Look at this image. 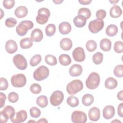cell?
<instances>
[{"instance_id": "cell-10", "label": "cell", "mask_w": 123, "mask_h": 123, "mask_svg": "<svg viewBox=\"0 0 123 123\" xmlns=\"http://www.w3.org/2000/svg\"><path fill=\"white\" fill-rule=\"evenodd\" d=\"M64 99L63 93L60 90L54 91L50 97V102L54 106H59Z\"/></svg>"}, {"instance_id": "cell-32", "label": "cell", "mask_w": 123, "mask_h": 123, "mask_svg": "<svg viewBox=\"0 0 123 123\" xmlns=\"http://www.w3.org/2000/svg\"><path fill=\"white\" fill-rule=\"evenodd\" d=\"M45 61L47 64L50 66H54L57 63L56 57L51 54L47 55L45 57Z\"/></svg>"}, {"instance_id": "cell-41", "label": "cell", "mask_w": 123, "mask_h": 123, "mask_svg": "<svg viewBox=\"0 0 123 123\" xmlns=\"http://www.w3.org/2000/svg\"><path fill=\"white\" fill-rule=\"evenodd\" d=\"M114 50L118 53H121L123 52V44L121 41H117L114 44Z\"/></svg>"}, {"instance_id": "cell-53", "label": "cell", "mask_w": 123, "mask_h": 123, "mask_svg": "<svg viewBox=\"0 0 123 123\" xmlns=\"http://www.w3.org/2000/svg\"><path fill=\"white\" fill-rule=\"evenodd\" d=\"M109 1H110L111 3L113 4H114L117 3L119 1H118V0H117V1H115V0H111H111H110Z\"/></svg>"}, {"instance_id": "cell-25", "label": "cell", "mask_w": 123, "mask_h": 123, "mask_svg": "<svg viewBox=\"0 0 123 123\" xmlns=\"http://www.w3.org/2000/svg\"><path fill=\"white\" fill-rule=\"evenodd\" d=\"M73 22L76 27L81 28L86 25V20L82 16L77 15L74 18Z\"/></svg>"}, {"instance_id": "cell-23", "label": "cell", "mask_w": 123, "mask_h": 123, "mask_svg": "<svg viewBox=\"0 0 123 123\" xmlns=\"http://www.w3.org/2000/svg\"><path fill=\"white\" fill-rule=\"evenodd\" d=\"M118 85V82L116 79L110 77L107 78L105 81L104 85L106 88L109 89H115Z\"/></svg>"}, {"instance_id": "cell-29", "label": "cell", "mask_w": 123, "mask_h": 123, "mask_svg": "<svg viewBox=\"0 0 123 123\" xmlns=\"http://www.w3.org/2000/svg\"><path fill=\"white\" fill-rule=\"evenodd\" d=\"M118 31L117 26L114 24H111L107 27L106 33L109 37H114L117 34Z\"/></svg>"}, {"instance_id": "cell-17", "label": "cell", "mask_w": 123, "mask_h": 123, "mask_svg": "<svg viewBox=\"0 0 123 123\" xmlns=\"http://www.w3.org/2000/svg\"><path fill=\"white\" fill-rule=\"evenodd\" d=\"M82 67L80 64H74L70 68L69 73L71 76L75 77L80 75L82 74Z\"/></svg>"}, {"instance_id": "cell-12", "label": "cell", "mask_w": 123, "mask_h": 123, "mask_svg": "<svg viewBox=\"0 0 123 123\" xmlns=\"http://www.w3.org/2000/svg\"><path fill=\"white\" fill-rule=\"evenodd\" d=\"M74 60L77 62H83L86 58L84 49L82 47H77L74 49L72 52Z\"/></svg>"}, {"instance_id": "cell-50", "label": "cell", "mask_w": 123, "mask_h": 123, "mask_svg": "<svg viewBox=\"0 0 123 123\" xmlns=\"http://www.w3.org/2000/svg\"><path fill=\"white\" fill-rule=\"evenodd\" d=\"M117 98L119 100L121 101L123 100V90H121L120 92H119L117 95Z\"/></svg>"}, {"instance_id": "cell-2", "label": "cell", "mask_w": 123, "mask_h": 123, "mask_svg": "<svg viewBox=\"0 0 123 123\" xmlns=\"http://www.w3.org/2000/svg\"><path fill=\"white\" fill-rule=\"evenodd\" d=\"M100 78L99 75L96 72L91 73L86 81V85L87 88L95 89L97 88L100 83Z\"/></svg>"}, {"instance_id": "cell-37", "label": "cell", "mask_w": 123, "mask_h": 123, "mask_svg": "<svg viewBox=\"0 0 123 123\" xmlns=\"http://www.w3.org/2000/svg\"><path fill=\"white\" fill-rule=\"evenodd\" d=\"M86 49L89 52H92L97 49V45L96 42L93 40H89L87 41L86 44Z\"/></svg>"}, {"instance_id": "cell-40", "label": "cell", "mask_w": 123, "mask_h": 123, "mask_svg": "<svg viewBox=\"0 0 123 123\" xmlns=\"http://www.w3.org/2000/svg\"><path fill=\"white\" fill-rule=\"evenodd\" d=\"M30 90L33 94H38L41 91V86L37 83H33L30 87Z\"/></svg>"}, {"instance_id": "cell-42", "label": "cell", "mask_w": 123, "mask_h": 123, "mask_svg": "<svg viewBox=\"0 0 123 123\" xmlns=\"http://www.w3.org/2000/svg\"><path fill=\"white\" fill-rule=\"evenodd\" d=\"M17 20L12 17H9L5 20V25L9 27L12 28L14 27L17 24Z\"/></svg>"}, {"instance_id": "cell-35", "label": "cell", "mask_w": 123, "mask_h": 123, "mask_svg": "<svg viewBox=\"0 0 123 123\" xmlns=\"http://www.w3.org/2000/svg\"><path fill=\"white\" fill-rule=\"evenodd\" d=\"M103 59V55L101 52H97L94 54L92 57L93 62L97 65L102 63Z\"/></svg>"}, {"instance_id": "cell-55", "label": "cell", "mask_w": 123, "mask_h": 123, "mask_svg": "<svg viewBox=\"0 0 123 123\" xmlns=\"http://www.w3.org/2000/svg\"><path fill=\"white\" fill-rule=\"evenodd\" d=\"M29 122H34V123H35V122H36L35 121H32V120H31V121H28V123H29Z\"/></svg>"}, {"instance_id": "cell-28", "label": "cell", "mask_w": 123, "mask_h": 123, "mask_svg": "<svg viewBox=\"0 0 123 123\" xmlns=\"http://www.w3.org/2000/svg\"><path fill=\"white\" fill-rule=\"evenodd\" d=\"M94 100V97L90 94H86L84 95L82 98V104L85 106H90L93 103Z\"/></svg>"}, {"instance_id": "cell-24", "label": "cell", "mask_w": 123, "mask_h": 123, "mask_svg": "<svg viewBox=\"0 0 123 123\" xmlns=\"http://www.w3.org/2000/svg\"><path fill=\"white\" fill-rule=\"evenodd\" d=\"M99 47L103 51H109L111 49V40L108 38H103L100 41Z\"/></svg>"}, {"instance_id": "cell-22", "label": "cell", "mask_w": 123, "mask_h": 123, "mask_svg": "<svg viewBox=\"0 0 123 123\" xmlns=\"http://www.w3.org/2000/svg\"><path fill=\"white\" fill-rule=\"evenodd\" d=\"M123 12L121 7L117 5H113L110 10V15L113 18L119 17L122 14Z\"/></svg>"}, {"instance_id": "cell-3", "label": "cell", "mask_w": 123, "mask_h": 123, "mask_svg": "<svg viewBox=\"0 0 123 123\" xmlns=\"http://www.w3.org/2000/svg\"><path fill=\"white\" fill-rule=\"evenodd\" d=\"M34 24L30 20H24L21 21L16 27V33L20 36L25 35L28 30L33 28Z\"/></svg>"}, {"instance_id": "cell-36", "label": "cell", "mask_w": 123, "mask_h": 123, "mask_svg": "<svg viewBox=\"0 0 123 123\" xmlns=\"http://www.w3.org/2000/svg\"><path fill=\"white\" fill-rule=\"evenodd\" d=\"M41 56L40 54L34 55L30 60V64L31 66L34 67L38 65L41 61Z\"/></svg>"}, {"instance_id": "cell-8", "label": "cell", "mask_w": 123, "mask_h": 123, "mask_svg": "<svg viewBox=\"0 0 123 123\" xmlns=\"http://www.w3.org/2000/svg\"><path fill=\"white\" fill-rule=\"evenodd\" d=\"M104 25V22L102 19H95L91 21L88 24V29L89 31L93 33L96 34L101 30Z\"/></svg>"}, {"instance_id": "cell-15", "label": "cell", "mask_w": 123, "mask_h": 123, "mask_svg": "<svg viewBox=\"0 0 123 123\" xmlns=\"http://www.w3.org/2000/svg\"><path fill=\"white\" fill-rule=\"evenodd\" d=\"M115 109L112 105L106 106L103 110V116L106 120L112 118L115 114Z\"/></svg>"}, {"instance_id": "cell-13", "label": "cell", "mask_w": 123, "mask_h": 123, "mask_svg": "<svg viewBox=\"0 0 123 123\" xmlns=\"http://www.w3.org/2000/svg\"><path fill=\"white\" fill-rule=\"evenodd\" d=\"M27 118V113L25 110H21L17 112L14 116L11 119L13 123H21L24 122Z\"/></svg>"}, {"instance_id": "cell-9", "label": "cell", "mask_w": 123, "mask_h": 123, "mask_svg": "<svg viewBox=\"0 0 123 123\" xmlns=\"http://www.w3.org/2000/svg\"><path fill=\"white\" fill-rule=\"evenodd\" d=\"M13 62L17 69L21 70H25L27 66V61L25 57L20 54L15 55L12 59Z\"/></svg>"}, {"instance_id": "cell-6", "label": "cell", "mask_w": 123, "mask_h": 123, "mask_svg": "<svg viewBox=\"0 0 123 123\" xmlns=\"http://www.w3.org/2000/svg\"><path fill=\"white\" fill-rule=\"evenodd\" d=\"M50 15V12L48 9L41 8L37 11V15L36 18V21L40 25H44L48 21Z\"/></svg>"}, {"instance_id": "cell-21", "label": "cell", "mask_w": 123, "mask_h": 123, "mask_svg": "<svg viewBox=\"0 0 123 123\" xmlns=\"http://www.w3.org/2000/svg\"><path fill=\"white\" fill-rule=\"evenodd\" d=\"M28 13V10L25 6H20L16 8L14 11L15 15L19 18L25 17Z\"/></svg>"}, {"instance_id": "cell-52", "label": "cell", "mask_w": 123, "mask_h": 123, "mask_svg": "<svg viewBox=\"0 0 123 123\" xmlns=\"http://www.w3.org/2000/svg\"><path fill=\"white\" fill-rule=\"evenodd\" d=\"M53 2L54 3H55L56 4H61L62 2H63V0H53Z\"/></svg>"}, {"instance_id": "cell-38", "label": "cell", "mask_w": 123, "mask_h": 123, "mask_svg": "<svg viewBox=\"0 0 123 123\" xmlns=\"http://www.w3.org/2000/svg\"><path fill=\"white\" fill-rule=\"evenodd\" d=\"M113 73L116 77L122 78L123 76V65L119 64L115 66L113 70Z\"/></svg>"}, {"instance_id": "cell-54", "label": "cell", "mask_w": 123, "mask_h": 123, "mask_svg": "<svg viewBox=\"0 0 123 123\" xmlns=\"http://www.w3.org/2000/svg\"><path fill=\"white\" fill-rule=\"evenodd\" d=\"M120 122V123H121V121H119V120H114V121H113L112 122Z\"/></svg>"}, {"instance_id": "cell-43", "label": "cell", "mask_w": 123, "mask_h": 123, "mask_svg": "<svg viewBox=\"0 0 123 123\" xmlns=\"http://www.w3.org/2000/svg\"><path fill=\"white\" fill-rule=\"evenodd\" d=\"M8 100L11 103L16 102L19 99V96L17 93L14 92H10L8 94Z\"/></svg>"}, {"instance_id": "cell-4", "label": "cell", "mask_w": 123, "mask_h": 123, "mask_svg": "<svg viewBox=\"0 0 123 123\" xmlns=\"http://www.w3.org/2000/svg\"><path fill=\"white\" fill-rule=\"evenodd\" d=\"M15 112L13 107L7 105L0 112V120L1 123H6L9 119H12L15 115Z\"/></svg>"}, {"instance_id": "cell-16", "label": "cell", "mask_w": 123, "mask_h": 123, "mask_svg": "<svg viewBox=\"0 0 123 123\" xmlns=\"http://www.w3.org/2000/svg\"><path fill=\"white\" fill-rule=\"evenodd\" d=\"M5 48L6 51L9 54L15 53L18 49L16 42L12 39L8 40L6 41L5 45Z\"/></svg>"}, {"instance_id": "cell-47", "label": "cell", "mask_w": 123, "mask_h": 123, "mask_svg": "<svg viewBox=\"0 0 123 123\" xmlns=\"http://www.w3.org/2000/svg\"><path fill=\"white\" fill-rule=\"evenodd\" d=\"M6 99V95L2 93H0V108H2L5 105V102Z\"/></svg>"}, {"instance_id": "cell-18", "label": "cell", "mask_w": 123, "mask_h": 123, "mask_svg": "<svg viewBox=\"0 0 123 123\" xmlns=\"http://www.w3.org/2000/svg\"><path fill=\"white\" fill-rule=\"evenodd\" d=\"M31 38L33 41L36 42L41 41L43 37V32L42 30L39 28L34 29L31 33Z\"/></svg>"}, {"instance_id": "cell-26", "label": "cell", "mask_w": 123, "mask_h": 123, "mask_svg": "<svg viewBox=\"0 0 123 123\" xmlns=\"http://www.w3.org/2000/svg\"><path fill=\"white\" fill-rule=\"evenodd\" d=\"M33 40L31 38L25 37L22 39L20 41V46L23 49H29L33 46Z\"/></svg>"}, {"instance_id": "cell-30", "label": "cell", "mask_w": 123, "mask_h": 123, "mask_svg": "<svg viewBox=\"0 0 123 123\" xmlns=\"http://www.w3.org/2000/svg\"><path fill=\"white\" fill-rule=\"evenodd\" d=\"M36 103L39 107L44 108L48 105V98L45 95H41L37 98L36 99Z\"/></svg>"}, {"instance_id": "cell-39", "label": "cell", "mask_w": 123, "mask_h": 123, "mask_svg": "<svg viewBox=\"0 0 123 123\" xmlns=\"http://www.w3.org/2000/svg\"><path fill=\"white\" fill-rule=\"evenodd\" d=\"M30 115L31 117L35 118L39 117L41 114V111L39 109L36 107H32L29 110Z\"/></svg>"}, {"instance_id": "cell-20", "label": "cell", "mask_w": 123, "mask_h": 123, "mask_svg": "<svg viewBox=\"0 0 123 123\" xmlns=\"http://www.w3.org/2000/svg\"><path fill=\"white\" fill-rule=\"evenodd\" d=\"M61 48L64 50H69L73 46L72 41L68 37H64L61 39L60 42Z\"/></svg>"}, {"instance_id": "cell-1", "label": "cell", "mask_w": 123, "mask_h": 123, "mask_svg": "<svg viewBox=\"0 0 123 123\" xmlns=\"http://www.w3.org/2000/svg\"><path fill=\"white\" fill-rule=\"evenodd\" d=\"M83 88V82L79 79H75L69 83L66 86V91L69 95H74Z\"/></svg>"}, {"instance_id": "cell-51", "label": "cell", "mask_w": 123, "mask_h": 123, "mask_svg": "<svg viewBox=\"0 0 123 123\" xmlns=\"http://www.w3.org/2000/svg\"><path fill=\"white\" fill-rule=\"evenodd\" d=\"M37 123H48V121L45 118H41L37 122Z\"/></svg>"}, {"instance_id": "cell-45", "label": "cell", "mask_w": 123, "mask_h": 123, "mask_svg": "<svg viewBox=\"0 0 123 123\" xmlns=\"http://www.w3.org/2000/svg\"><path fill=\"white\" fill-rule=\"evenodd\" d=\"M0 90H6L9 86V84L7 80L4 77H1L0 78Z\"/></svg>"}, {"instance_id": "cell-46", "label": "cell", "mask_w": 123, "mask_h": 123, "mask_svg": "<svg viewBox=\"0 0 123 123\" xmlns=\"http://www.w3.org/2000/svg\"><path fill=\"white\" fill-rule=\"evenodd\" d=\"M96 16L98 19H103L106 16V12L103 9H99L96 12Z\"/></svg>"}, {"instance_id": "cell-49", "label": "cell", "mask_w": 123, "mask_h": 123, "mask_svg": "<svg viewBox=\"0 0 123 123\" xmlns=\"http://www.w3.org/2000/svg\"><path fill=\"white\" fill-rule=\"evenodd\" d=\"M79 2L82 5H88L91 2V0H79Z\"/></svg>"}, {"instance_id": "cell-48", "label": "cell", "mask_w": 123, "mask_h": 123, "mask_svg": "<svg viewBox=\"0 0 123 123\" xmlns=\"http://www.w3.org/2000/svg\"><path fill=\"white\" fill-rule=\"evenodd\" d=\"M117 112L120 117H123V103L119 104L117 108Z\"/></svg>"}, {"instance_id": "cell-7", "label": "cell", "mask_w": 123, "mask_h": 123, "mask_svg": "<svg viewBox=\"0 0 123 123\" xmlns=\"http://www.w3.org/2000/svg\"><path fill=\"white\" fill-rule=\"evenodd\" d=\"M12 86L15 87H22L24 86L26 83L25 76L23 74H18L13 75L11 79Z\"/></svg>"}, {"instance_id": "cell-33", "label": "cell", "mask_w": 123, "mask_h": 123, "mask_svg": "<svg viewBox=\"0 0 123 123\" xmlns=\"http://www.w3.org/2000/svg\"><path fill=\"white\" fill-rule=\"evenodd\" d=\"M56 32V26L53 24H49L45 28V33L48 37H52Z\"/></svg>"}, {"instance_id": "cell-14", "label": "cell", "mask_w": 123, "mask_h": 123, "mask_svg": "<svg viewBox=\"0 0 123 123\" xmlns=\"http://www.w3.org/2000/svg\"><path fill=\"white\" fill-rule=\"evenodd\" d=\"M100 116V112L99 109L96 107L91 108L88 111V118L91 121L96 122L98 121Z\"/></svg>"}, {"instance_id": "cell-11", "label": "cell", "mask_w": 123, "mask_h": 123, "mask_svg": "<svg viewBox=\"0 0 123 123\" xmlns=\"http://www.w3.org/2000/svg\"><path fill=\"white\" fill-rule=\"evenodd\" d=\"M71 120L74 123H85L87 121V117L84 112L75 111L72 113Z\"/></svg>"}, {"instance_id": "cell-34", "label": "cell", "mask_w": 123, "mask_h": 123, "mask_svg": "<svg viewBox=\"0 0 123 123\" xmlns=\"http://www.w3.org/2000/svg\"><path fill=\"white\" fill-rule=\"evenodd\" d=\"M66 102L68 105L71 107H76L79 105V103L78 98L73 96L69 97L67 98Z\"/></svg>"}, {"instance_id": "cell-27", "label": "cell", "mask_w": 123, "mask_h": 123, "mask_svg": "<svg viewBox=\"0 0 123 123\" xmlns=\"http://www.w3.org/2000/svg\"><path fill=\"white\" fill-rule=\"evenodd\" d=\"M59 61L60 64L63 66H68L72 62L70 56L66 54H62L59 57Z\"/></svg>"}, {"instance_id": "cell-19", "label": "cell", "mask_w": 123, "mask_h": 123, "mask_svg": "<svg viewBox=\"0 0 123 123\" xmlns=\"http://www.w3.org/2000/svg\"><path fill=\"white\" fill-rule=\"evenodd\" d=\"M72 27L70 24L67 22H63L59 25V31L62 35H67L71 31Z\"/></svg>"}, {"instance_id": "cell-44", "label": "cell", "mask_w": 123, "mask_h": 123, "mask_svg": "<svg viewBox=\"0 0 123 123\" xmlns=\"http://www.w3.org/2000/svg\"><path fill=\"white\" fill-rule=\"evenodd\" d=\"M3 6L6 9H12L15 4L14 0H4L3 1Z\"/></svg>"}, {"instance_id": "cell-31", "label": "cell", "mask_w": 123, "mask_h": 123, "mask_svg": "<svg viewBox=\"0 0 123 123\" xmlns=\"http://www.w3.org/2000/svg\"><path fill=\"white\" fill-rule=\"evenodd\" d=\"M77 14L78 15H81L84 17L86 20H87L90 17L91 13L90 10L88 8L83 7L79 9Z\"/></svg>"}, {"instance_id": "cell-5", "label": "cell", "mask_w": 123, "mask_h": 123, "mask_svg": "<svg viewBox=\"0 0 123 123\" xmlns=\"http://www.w3.org/2000/svg\"><path fill=\"white\" fill-rule=\"evenodd\" d=\"M49 71L48 67L41 65L38 67L33 73V77L35 80L40 81L46 79L49 75Z\"/></svg>"}]
</instances>
